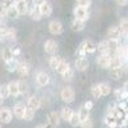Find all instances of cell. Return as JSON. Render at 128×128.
Instances as JSON below:
<instances>
[{"label": "cell", "instance_id": "15", "mask_svg": "<svg viewBox=\"0 0 128 128\" xmlns=\"http://www.w3.org/2000/svg\"><path fill=\"white\" fill-rule=\"evenodd\" d=\"M38 9H40V13H41L42 17H50L51 13H52V5H51L50 2H48V0L45 3H42L38 6Z\"/></svg>", "mask_w": 128, "mask_h": 128}, {"label": "cell", "instance_id": "37", "mask_svg": "<svg viewBox=\"0 0 128 128\" xmlns=\"http://www.w3.org/2000/svg\"><path fill=\"white\" fill-rule=\"evenodd\" d=\"M62 77H63L64 81H70V80L74 77V70H73L72 68H69L66 73H63V74H62Z\"/></svg>", "mask_w": 128, "mask_h": 128}, {"label": "cell", "instance_id": "4", "mask_svg": "<svg viewBox=\"0 0 128 128\" xmlns=\"http://www.w3.org/2000/svg\"><path fill=\"white\" fill-rule=\"evenodd\" d=\"M13 110L10 108H6V106H2L0 108V123L3 124H8L12 122L13 119Z\"/></svg>", "mask_w": 128, "mask_h": 128}, {"label": "cell", "instance_id": "7", "mask_svg": "<svg viewBox=\"0 0 128 128\" xmlns=\"http://www.w3.org/2000/svg\"><path fill=\"white\" fill-rule=\"evenodd\" d=\"M36 83L38 84L40 87H46L48 84L50 83V76L44 70L37 72V74H36Z\"/></svg>", "mask_w": 128, "mask_h": 128}, {"label": "cell", "instance_id": "8", "mask_svg": "<svg viewBox=\"0 0 128 128\" xmlns=\"http://www.w3.org/2000/svg\"><path fill=\"white\" fill-rule=\"evenodd\" d=\"M14 8L17 9V12H18L19 16L28 14V10H30V5L27 3V0H16Z\"/></svg>", "mask_w": 128, "mask_h": 128}, {"label": "cell", "instance_id": "40", "mask_svg": "<svg viewBox=\"0 0 128 128\" xmlns=\"http://www.w3.org/2000/svg\"><path fill=\"white\" fill-rule=\"evenodd\" d=\"M80 127H81V128H94V122H92L91 118H88V119H86V120L81 122Z\"/></svg>", "mask_w": 128, "mask_h": 128}, {"label": "cell", "instance_id": "24", "mask_svg": "<svg viewBox=\"0 0 128 128\" xmlns=\"http://www.w3.org/2000/svg\"><path fill=\"white\" fill-rule=\"evenodd\" d=\"M16 38H17V31L12 27L5 28V40L13 42V41H16Z\"/></svg>", "mask_w": 128, "mask_h": 128}, {"label": "cell", "instance_id": "14", "mask_svg": "<svg viewBox=\"0 0 128 128\" xmlns=\"http://www.w3.org/2000/svg\"><path fill=\"white\" fill-rule=\"evenodd\" d=\"M17 73L20 77H26L30 73V64L26 60H20L18 62V67H17Z\"/></svg>", "mask_w": 128, "mask_h": 128}, {"label": "cell", "instance_id": "33", "mask_svg": "<svg viewBox=\"0 0 128 128\" xmlns=\"http://www.w3.org/2000/svg\"><path fill=\"white\" fill-rule=\"evenodd\" d=\"M68 123H69L72 127H77V126L81 124V119H80V116H78V113H77V112H74V113H73L72 118L69 119Z\"/></svg>", "mask_w": 128, "mask_h": 128}, {"label": "cell", "instance_id": "18", "mask_svg": "<svg viewBox=\"0 0 128 128\" xmlns=\"http://www.w3.org/2000/svg\"><path fill=\"white\" fill-rule=\"evenodd\" d=\"M124 66V62L120 56L118 55H114L112 56V60H110V64H109V69H116V68H120Z\"/></svg>", "mask_w": 128, "mask_h": 128}, {"label": "cell", "instance_id": "46", "mask_svg": "<svg viewBox=\"0 0 128 128\" xmlns=\"http://www.w3.org/2000/svg\"><path fill=\"white\" fill-rule=\"evenodd\" d=\"M12 52H13V56H17V55H19L20 54V50L19 49H12Z\"/></svg>", "mask_w": 128, "mask_h": 128}, {"label": "cell", "instance_id": "5", "mask_svg": "<svg viewBox=\"0 0 128 128\" xmlns=\"http://www.w3.org/2000/svg\"><path fill=\"white\" fill-rule=\"evenodd\" d=\"M112 56H113V54H99L98 59H96V64L102 69H109Z\"/></svg>", "mask_w": 128, "mask_h": 128}, {"label": "cell", "instance_id": "43", "mask_svg": "<svg viewBox=\"0 0 128 128\" xmlns=\"http://www.w3.org/2000/svg\"><path fill=\"white\" fill-rule=\"evenodd\" d=\"M4 38H5V28L0 27V42H2Z\"/></svg>", "mask_w": 128, "mask_h": 128}, {"label": "cell", "instance_id": "35", "mask_svg": "<svg viewBox=\"0 0 128 128\" xmlns=\"http://www.w3.org/2000/svg\"><path fill=\"white\" fill-rule=\"evenodd\" d=\"M0 96L5 100L8 99L10 94H9V88H8V84H0Z\"/></svg>", "mask_w": 128, "mask_h": 128}, {"label": "cell", "instance_id": "10", "mask_svg": "<svg viewBox=\"0 0 128 128\" xmlns=\"http://www.w3.org/2000/svg\"><path fill=\"white\" fill-rule=\"evenodd\" d=\"M88 67H90V63H88L87 58H84V56H80L78 59H76V62H74V68H76L78 72L87 70Z\"/></svg>", "mask_w": 128, "mask_h": 128}, {"label": "cell", "instance_id": "41", "mask_svg": "<svg viewBox=\"0 0 128 128\" xmlns=\"http://www.w3.org/2000/svg\"><path fill=\"white\" fill-rule=\"evenodd\" d=\"M16 4V0H3L2 2V5L5 6L6 9H10V8H13Z\"/></svg>", "mask_w": 128, "mask_h": 128}, {"label": "cell", "instance_id": "21", "mask_svg": "<svg viewBox=\"0 0 128 128\" xmlns=\"http://www.w3.org/2000/svg\"><path fill=\"white\" fill-rule=\"evenodd\" d=\"M8 88H9V94L10 96H14V98H17V96H19V86H18V81H10L8 83Z\"/></svg>", "mask_w": 128, "mask_h": 128}, {"label": "cell", "instance_id": "42", "mask_svg": "<svg viewBox=\"0 0 128 128\" xmlns=\"http://www.w3.org/2000/svg\"><path fill=\"white\" fill-rule=\"evenodd\" d=\"M83 106H84V108H86L87 110H91V109L94 108V102L88 100V101H86V102H84V104H83Z\"/></svg>", "mask_w": 128, "mask_h": 128}, {"label": "cell", "instance_id": "19", "mask_svg": "<svg viewBox=\"0 0 128 128\" xmlns=\"http://www.w3.org/2000/svg\"><path fill=\"white\" fill-rule=\"evenodd\" d=\"M84 27H86V22L80 20V19H76V18H74L72 20V23H70V28L74 32H81V31L84 30Z\"/></svg>", "mask_w": 128, "mask_h": 128}, {"label": "cell", "instance_id": "11", "mask_svg": "<svg viewBox=\"0 0 128 128\" xmlns=\"http://www.w3.org/2000/svg\"><path fill=\"white\" fill-rule=\"evenodd\" d=\"M44 50L45 52H48V54L50 55H55V52L58 51V44L55 40H46L45 44H44Z\"/></svg>", "mask_w": 128, "mask_h": 128}, {"label": "cell", "instance_id": "3", "mask_svg": "<svg viewBox=\"0 0 128 128\" xmlns=\"http://www.w3.org/2000/svg\"><path fill=\"white\" fill-rule=\"evenodd\" d=\"M62 118H60V113L58 112H50L48 115V123H45L46 128H55L59 126Z\"/></svg>", "mask_w": 128, "mask_h": 128}, {"label": "cell", "instance_id": "20", "mask_svg": "<svg viewBox=\"0 0 128 128\" xmlns=\"http://www.w3.org/2000/svg\"><path fill=\"white\" fill-rule=\"evenodd\" d=\"M73 113H74V110L72 108H69V106H64V108H62V110H60V118L63 120H66V122H69Z\"/></svg>", "mask_w": 128, "mask_h": 128}, {"label": "cell", "instance_id": "1", "mask_svg": "<svg viewBox=\"0 0 128 128\" xmlns=\"http://www.w3.org/2000/svg\"><path fill=\"white\" fill-rule=\"evenodd\" d=\"M77 51H78L80 56H84L87 54H92V52L96 51V44L92 40H83L80 44Z\"/></svg>", "mask_w": 128, "mask_h": 128}, {"label": "cell", "instance_id": "38", "mask_svg": "<svg viewBox=\"0 0 128 128\" xmlns=\"http://www.w3.org/2000/svg\"><path fill=\"white\" fill-rule=\"evenodd\" d=\"M76 4H77V6L88 9L90 5H91V0H76Z\"/></svg>", "mask_w": 128, "mask_h": 128}, {"label": "cell", "instance_id": "28", "mask_svg": "<svg viewBox=\"0 0 128 128\" xmlns=\"http://www.w3.org/2000/svg\"><path fill=\"white\" fill-rule=\"evenodd\" d=\"M99 87H100V91H101V95H102V96H108V95L112 92L110 84L106 83V82H100V83H99Z\"/></svg>", "mask_w": 128, "mask_h": 128}, {"label": "cell", "instance_id": "52", "mask_svg": "<svg viewBox=\"0 0 128 128\" xmlns=\"http://www.w3.org/2000/svg\"><path fill=\"white\" fill-rule=\"evenodd\" d=\"M127 101H128V98H127Z\"/></svg>", "mask_w": 128, "mask_h": 128}, {"label": "cell", "instance_id": "16", "mask_svg": "<svg viewBox=\"0 0 128 128\" xmlns=\"http://www.w3.org/2000/svg\"><path fill=\"white\" fill-rule=\"evenodd\" d=\"M106 35H108V38H113V40H119L120 36H122V31L119 28V26H112L108 32H106Z\"/></svg>", "mask_w": 128, "mask_h": 128}, {"label": "cell", "instance_id": "50", "mask_svg": "<svg viewBox=\"0 0 128 128\" xmlns=\"http://www.w3.org/2000/svg\"><path fill=\"white\" fill-rule=\"evenodd\" d=\"M0 6H2V2H0Z\"/></svg>", "mask_w": 128, "mask_h": 128}, {"label": "cell", "instance_id": "25", "mask_svg": "<svg viewBox=\"0 0 128 128\" xmlns=\"http://www.w3.org/2000/svg\"><path fill=\"white\" fill-rule=\"evenodd\" d=\"M14 56H13V52H12V49L10 48H4L3 50H2V59L6 63V62H9V60H12Z\"/></svg>", "mask_w": 128, "mask_h": 128}, {"label": "cell", "instance_id": "51", "mask_svg": "<svg viewBox=\"0 0 128 128\" xmlns=\"http://www.w3.org/2000/svg\"><path fill=\"white\" fill-rule=\"evenodd\" d=\"M0 128H3V127H2V124H0Z\"/></svg>", "mask_w": 128, "mask_h": 128}, {"label": "cell", "instance_id": "2", "mask_svg": "<svg viewBox=\"0 0 128 128\" xmlns=\"http://www.w3.org/2000/svg\"><path fill=\"white\" fill-rule=\"evenodd\" d=\"M60 99L67 102V104H70L74 101V99H76V92H74V90L69 86H66L63 87L62 91H60Z\"/></svg>", "mask_w": 128, "mask_h": 128}, {"label": "cell", "instance_id": "48", "mask_svg": "<svg viewBox=\"0 0 128 128\" xmlns=\"http://www.w3.org/2000/svg\"><path fill=\"white\" fill-rule=\"evenodd\" d=\"M3 102H4V99L2 98V96H0V108L3 106Z\"/></svg>", "mask_w": 128, "mask_h": 128}, {"label": "cell", "instance_id": "22", "mask_svg": "<svg viewBox=\"0 0 128 128\" xmlns=\"http://www.w3.org/2000/svg\"><path fill=\"white\" fill-rule=\"evenodd\" d=\"M28 16H30V18H31L32 20H40V19L42 18V16H41V13H40L38 6H35V5H32V6L30 8V10H28Z\"/></svg>", "mask_w": 128, "mask_h": 128}, {"label": "cell", "instance_id": "9", "mask_svg": "<svg viewBox=\"0 0 128 128\" xmlns=\"http://www.w3.org/2000/svg\"><path fill=\"white\" fill-rule=\"evenodd\" d=\"M49 31L51 35H62L63 34V24L60 20L54 19L49 23Z\"/></svg>", "mask_w": 128, "mask_h": 128}, {"label": "cell", "instance_id": "23", "mask_svg": "<svg viewBox=\"0 0 128 128\" xmlns=\"http://www.w3.org/2000/svg\"><path fill=\"white\" fill-rule=\"evenodd\" d=\"M124 74H126L124 67L116 68V69H110V77H112L113 80H120Z\"/></svg>", "mask_w": 128, "mask_h": 128}, {"label": "cell", "instance_id": "17", "mask_svg": "<svg viewBox=\"0 0 128 128\" xmlns=\"http://www.w3.org/2000/svg\"><path fill=\"white\" fill-rule=\"evenodd\" d=\"M96 50H98L100 54H112L108 40H102V41H100L99 44L96 45Z\"/></svg>", "mask_w": 128, "mask_h": 128}, {"label": "cell", "instance_id": "44", "mask_svg": "<svg viewBox=\"0 0 128 128\" xmlns=\"http://www.w3.org/2000/svg\"><path fill=\"white\" fill-rule=\"evenodd\" d=\"M46 0H32V4H34L35 6H40L42 3H45Z\"/></svg>", "mask_w": 128, "mask_h": 128}, {"label": "cell", "instance_id": "31", "mask_svg": "<svg viewBox=\"0 0 128 128\" xmlns=\"http://www.w3.org/2000/svg\"><path fill=\"white\" fill-rule=\"evenodd\" d=\"M17 67H18V60H16L14 58L12 60H9V62L5 63V68H6L8 72H16Z\"/></svg>", "mask_w": 128, "mask_h": 128}, {"label": "cell", "instance_id": "34", "mask_svg": "<svg viewBox=\"0 0 128 128\" xmlns=\"http://www.w3.org/2000/svg\"><path fill=\"white\" fill-rule=\"evenodd\" d=\"M35 114H36V112H35V110H32V109H30V108H26V112H24V116H23V119H24V120H27V122H31L32 119L35 118Z\"/></svg>", "mask_w": 128, "mask_h": 128}, {"label": "cell", "instance_id": "12", "mask_svg": "<svg viewBox=\"0 0 128 128\" xmlns=\"http://www.w3.org/2000/svg\"><path fill=\"white\" fill-rule=\"evenodd\" d=\"M27 108L37 112V110L41 108V99H40V96L32 95L31 98L28 99V101H27Z\"/></svg>", "mask_w": 128, "mask_h": 128}, {"label": "cell", "instance_id": "36", "mask_svg": "<svg viewBox=\"0 0 128 128\" xmlns=\"http://www.w3.org/2000/svg\"><path fill=\"white\" fill-rule=\"evenodd\" d=\"M18 17H19V14H18L17 9H16L14 6L6 10V18H9V19H16V18H18Z\"/></svg>", "mask_w": 128, "mask_h": 128}, {"label": "cell", "instance_id": "45", "mask_svg": "<svg viewBox=\"0 0 128 128\" xmlns=\"http://www.w3.org/2000/svg\"><path fill=\"white\" fill-rule=\"evenodd\" d=\"M115 2H116V4H118L119 6H124V5L128 4V0H115Z\"/></svg>", "mask_w": 128, "mask_h": 128}, {"label": "cell", "instance_id": "39", "mask_svg": "<svg viewBox=\"0 0 128 128\" xmlns=\"http://www.w3.org/2000/svg\"><path fill=\"white\" fill-rule=\"evenodd\" d=\"M18 86H19V94L20 95H24L26 92H27V83L23 81V80H20V81H18Z\"/></svg>", "mask_w": 128, "mask_h": 128}, {"label": "cell", "instance_id": "30", "mask_svg": "<svg viewBox=\"0 0 128 128\" xmlns=\"http://www.w3.org/2000/svg\"><path fill=\"white\" fill-rule=\"evenodd\" d=\"M119 28H120V31H122V35L126 36V37H128V19H127V18L120 19Z\"/></svg>", "mask_w": 128, "mask_h": 128}, {"label": "cell", "instance_id": "27", "mask_svg": "<svg viewBox=\"0 0 128 128\" xmlns=\"http://www.w3.org/2000/svg\"><path fill=\"white\" fill-rule=\"evenodd\" d=\"M70 68V66H69V63L67 62V60H64V59H62V62H60V64H59V67L56 68V72L60 74V76H62V74L63 73H66L68 69Z\"/></svg>", "mask_w": 128, "mask_h": 128}, {"label": "cell", "instance_id": "32", "mask_svg": "<svg viewBox=\"0 0 128 128\" xmlns=\"http://www.w3.org/2000/svg\"><path fill=\"white\" fill-rule=\"evenodd\" d=\"M91 95H92V98L95 100H99L101 98V91H100V87H99V83L98 84H94V86L91 87Z\"/></svg>", "mask_w": 128, "mask_h": 128}, {"label": "cell", "instance_id": "26", "mask_svg": "<svg viewBox=\"0 0 128 128\" xmlns=\"http://www.w3.org/2000/svg\"><path fill=\"white\" fill-rule=\"evenodd\" d=\"M60 62H62V58H60V56L52 55V56L50 58V60H49V66H50L51 69H55V70H56V68L59 67V64H60Z\"/></svg>", "mask_w": 128, "mask_h": 128}, {"label": "cell", "instance_id": "47", "mask_svg": "<svg viewBox=\"0 0 128 128\" xmlns=\"http://www.w3.org/2000/svg\"><path fill=\"white\" fill-rule=\"evenodd\" d=\"M123 90L128 94V81H127V82H124V84H123Z\"/></svg>", "mask_w": 128, "mask_h": 128}, {"label": "cell", "instance_id": "13", "mask_svg": "<svg viewBox=\"0 0 128 128\" xmlns=\"http://www.w3.org/2000/svg\"><path fill=\"white\" fill-rule=\"evenodd\" d=\"M26 108H27V106H26L23 102H17V104L13 106V115L16 116L17 119H23Z\"/></svg>", "mask_w": 128, "mask_h": 128}, {"label": "cell", "instance_id": "49", "mask_svg": "<svg viewBox=\"0 0 128 128\" xmlns=\"http://www.w3.org/2000/svg\"><path fill=\"white\" fill-rule=\"evenodd\" d=\"M36 128H46V127H45V124H38Z\"/></svg>", "mask_w": 128, "mask_h": 128}, {"label": "cell", "instance_id": "29", "mask_svg": "<svg viewBox=\"0 0 128 128\" xmlns=\"http://www.w3.org/2000/svg\"><path fill=\"white\" fill-rule=\"evenodd\" d=\"M77 113H78V116H80L81 122H83V120H86V119L90 118V110H87L84 106H81L80 110H78Z\"/></svg>", "mask_w": 128, "mask_h": 128}, {"label": "cell", "instance_id": "6", "mask_svg": "<svg viewBox=\"0 0 128 128\" xmlns=\"http://www.w3.org/2000/svg\"><path fill=\"white\" fill-rule=\"evenodd\" d=\"M73 14H74V18L76 19H80V20H86L90 18V13H88V9H84V8H81V6H76L73 9Z\"/></svg>", "mask_w": 128, "mask_h": 128}]
</instances>
